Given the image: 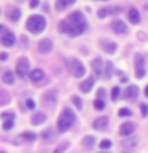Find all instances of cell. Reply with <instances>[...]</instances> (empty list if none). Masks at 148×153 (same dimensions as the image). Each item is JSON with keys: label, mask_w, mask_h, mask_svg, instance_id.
Segmentation results:
<instances>
[{"label": "cell", "mask_w": 148, "mask_h": 153, "mask_svg": "<svg viewBox=\"0 0 148 153\" xmlns=\"http://www.w3.org/2000/svg\"><path fill=\"white\" fill-rule=\"evenodd\" d=\"M27 30H30L32 33H40L43 29L46 27V19L40 16V14H33L27 19V24H26Z\"/></svg>", "instance_id": "3957f363"}, {"label": "cell", "mask_w": 148, "mask_h": 153, "mask_svg": "<svg viewBox=\"0 0 148 153\" xmlns=\"http://www.w3.org/2000/svg\"><path fill=\"white\" fill-rule=\"evenodd\" d=\"M41 139H43V140H46V142H51V140H53V131L43 132V134H41Z\"/></svg>", "instance_id": "4dcf8cb0"}, {"label": "cell", "mask_w": 148, "mask_h": 153, "mask_svg": "<svg viewBox=\"0 0 148 153\" xmlns=\"http://www.w3.org/2000/svg\"><path fill=\"white\" fill-rule=\"evenodd\" d=\"M7 54H5V53H2V54H0V61H7Z\"/></svg>", "instance_id": "60d3db41"}, {"label": "cell", "mask_w": 148, "mask_h": 153, "mask_svg": "<svg viewBox=\"0 0 148 153\" xmlns=\"http://www.w3.org/2000/svg\"><path fill=\"white\" fill-rule=\"evenodd\" d=\"M102 153H107V152H102Z\"/></svg>", "instance_id": "f6af8a7d"}, {"label": "cell", "mask_w": 148, "mask_h": 153, "mask_svg": "<svg viewBox=\"0 0 148 153\" xmlns=\"http://www.w3.org/2000/svg\"><path fill=\"white\" fill-rule=\"evenodd\" d=\"M140 110H142V113H143V115H147V113H148V107H147L145 104H142V105H140Z\"/></svg>", "instance_id": "f35d334b"}, {"label": "cell", "mask_w": 148, "mask_h": 153, "mask_svg": "<svg viewBox=\"0 0 148 153\" xmlns=\"http://www.w3.org/2000/svg\"><path fill=\"white\" fill-rule=\"evenodd\" d=\"M138 37H140V40H147V35H143V33H138Z\"/></svg>", "instance_id": "b9f144b4"}, {"label": "cell", "mask_w": 148, "mask_h": 153, "mask_svg": "<svg viewBox=\"0 0 148 153\" xmlns=\"http://www.w3.org/2000/svg\"><path fill=\"white\" fill-rule=\"evenodd\" d=\"M3 30H5V27H3V26H0V32H3Z\"/></svg>", "instance_id": "ee69618b"}, {"label": "cell", "mask_w": 148, "mask_h": 153, "mask_svg": "<svg viewBox=\"0 0 148 153\" xmlns=\"http://www.w3.org/2000/svg\"><path fill=\"white\" fill-rule=\"evenodd\" d=\"M135 143H137L135 139H132V140H124V142H123V147H134Z\"/></svg>", "instance_id": "8d00e7d4"}, {"label": "cell", "mask_w": 148, "mask_h": 153, "mask_svg": "<svg viewBox=\"0 0 148 153\" xmlns=\"http://www.w3.org/2000/svg\"><path fill=\"white\" fill-rule=\"evenodd\" d=\"M10 102V94L5 89H0V105H7Z\"/></svg>", "instance_id": "603a6c76"}, {"label": "cell", "mask_w": 148, "mask_h": 153, "mask_svg": "<svg viewBox=\"0 0 148 153\" xmlns=\"http://www.w3.org/2000/svg\"><path fill=\"white\" fill-rule=\"evenodd\" d=\"M13 121L14 120H7V121H3V129L5 131H10V129L13 128Z\"/></svg>", "instance_id": "d6a6232c"}, {"label": "cell", "mask_w": 148, "mask_h": 153, "mask_svg": "<svg viewBox=\"0 0 148 153\" xmlns=\"http://www.w3.org/2000/svg\"><path fill=\"white\" fill-rule=\"evenodd\" d=\"M0 43H2L3 46H11L14 45V35L11 32H3L2 38H0Z\"/></svg>", "instance_id": "4fadbf2b"}, {"label": "cell", "mask_w": 148, "mask_h": 153, "mask_svg": "<svg viewBox=\"0 0 148 153\" xmlns=\"http://www.w3.org/2000/svg\"><path fill=\"white\" fill-rule=\"evenodd\" d=\"M145 96H147V97H148V86H147V88H145Z\"/></svg>", "instance_id": "7bdbcfd3"}, {"label": "cell", "mask_w": 148, "mask_h": 153, "mask_svg": "<svg viewBox=\"0 0 148 153\" xmlns=\"http://www.w3.org/2000/svg\"><path fill=\"white\" fill-rule=\"evenodd\" d=\"M94 76H91V78H88V80H84L83 81V83H81V86H80V88L81 89H83L84 91V93H89V91L91 89H92V85H94Z\"/></svg>", "instance_id": "ffe728a7"}, {"label": "cell", "mask_w": 148, "mask_h": 153, "mask_svg": "<svg viewBox=\"0 0 148 153\" xmlns=\"http://www.w3.org/2000/svg\"><path fill=\"white\" fill-rule=\"evenodd\" d=\"M8 18L11 19V21H18V19L21 18V11H19V10H16V8H13L11 13H8Z\"/></svg>", "instance_id": "d4e9b609"}, {"label": "cell", "mask_w": 148, "mask_h": 153, "mask_svg": "<svg viewBox=\"0 0 148 153\" xmlns=\"http://www.w3.org/2000/svg\"><path fill=\"white\" fill-rule=\"evenodd\" d=\"M99 45H100V48H102L104 51H107L108 54H113V53L116 51V43H113L110 40H105V38H100Z\"/></svg>", "instance_id": "ba28073f"}, {"label": "cell", "mask_w": 148, "mask_h": 153, "mask_svg": "<svg viewBox=\"0 0 148 153\" xmlns=\"http://www.w3.org/2000/svg\"><path fill=\"white\" fill-rule=\"evenodd\" d=\"M110 147H112V142H110L108 139H105V140H102V142H100V148H102V150H105V148L108 150Z\"/></svg>", "instance_id": "e575fe53"}, {"label": "cell", "mask_w": 148, "mask_h": 153, "mask_svg": "<svg viewBox=\"0 0 148 153\" xmlns=\"http://www.w3.org/2000/svg\"><path fill=\"white\" fill-rule=\"evenodd\" d=\"M121 10V7H112V8H100L97 16L99 18H105V16H110V14H113L115 11H119Z\"/></svg>", "instance_id": "2e32d148"}, {"label": "cell", "mask_w": 148, "mask_h": 153, "mask_svg": "<svg viewBox=\"0 0 148 153\" xmlns=\"http://www.w3.org/2000/svg\"><path fill=\"white\" fill-rule=\"evenodd\" d=\"M135 131V126H134L132 123H123L121 126H119V136H129V134H132Z\"/></svg>", "instance_id": "8fae6325"}, {"label": "cell", "mask_w": 148, "mask_h": 153, "mask_svg": "<svg viewBox=\"0 0 148 153\" xmlns=\"http://www.w3.org/2000/svg\"><path fill=\"white\" fill-rule=\"evenodd\" d=\"M134 64H135L137 78H143V75H145V57H143V54L137 53V54L134 56Z\"/></svg>", "instance_id": "5b68a950"}, {"label": "cell", "mask_w": 148, "mask_h": 153, "mask_svg": "<svg viewBox=\"0 0 148 153\" xmlns=\"http://www.w3.org/2000/svg\"><path fill=\"white\" fill-rule=\"evenodd\" d=\"M84 29H86V19L80 11L70 13L69 18L59 24V30L64 33H69L72 37H76L80 33H83Z\"/></svg>", "instance_id": "6da1fadb"}, {"label": "cell", "mask_w": 148, "mask_h": 153, "mask_svg": "<svg viewBox=\"0 0 148 153\" xmlns=\"http://www.w3.org/2000/svg\"><path fill=\"white\" fill-rule=\"evenodd\" d=\"M75 0H57L56 2V8L57 10H64L65 7H70V5H73Z\"/></svg>", "instance_id": "7402d4cb"}, {"label": "cell", "mask_w": 148, "mask_h": 153, "mask_svg": "<svg viewBox=\"0 0 148 153\" xmlns=\"http://www.w3.org/2000/svg\"><path fill=\"white\" fill-rule=\"evenodd\" d=\"M29 76H30V80H32V81H40L43 76H45V74H43V70L35 69V70H32V72H30V75H29Z\"/></svg>", "instance_id": "44dd1931"}, {"label": "cell", "mask_w": 148, "mask_h": 153, "mask_svg": "<svg viewBox=\"0 0 148 153\" xmlns=\"http://www.w3.org/2000/svg\"><path fill=\"white\" fill-rule=\"evenodd\" d=\"M56 99H57V94H56L54 89L46 91V93L41 96V100H43V104H45L46 107H53V105L56 104Z\"/></svg>", "instance_id": "52a82bcc"}, {"label": "cell", "mask_w": 148, "mask_h": 153, "mask_svg": "<svg viewBox=\"0 0 148 153\" xmlns=\"http://www.w3.org/2000/svg\"><path fill=\"white\" fill-rule=\"evenodd\" d=\"M118 115H119V117H131V110H129V108H119L118 110Z\"/></svg>", "instance_id": "1f68e13d"}, {"label": "cell", "mask_w": 148, "mask_h": 153, "mask_svg": "<svg viewBox=\"0 0 148 153\" xmlns=\"http://www.w3.org/2000/svg\"><path fill=\"white\" fill-rule=\"evenodd\" d=\"M72 102L75 104V107L78 108V110L83 108V102H81V99L78 97V96H73V97H72Z\"/></svg>", "instance_id": "83f0119b"}, {"label": "cell", "mask_w": 148, "mask_h": 153, "mask_svg": "<svg viewBox=\"0 0 148 153\" xmlns=\"http://www.w3.org/2000/svg\"><path fill=\"white\" fill-rule=\"evenodd\" d=\"M14 78H16V76H14V74H13V72H10V70H7L2 75V81H3L5 85H13L14 83Z\"/></svg>", "instance_id": "ac0fdd59"}, {"label": "cell", "mask_w": 148, "mask_h": 153, "mask_svg": "<svg viewBox=\"0 0 148 153\" xmlns=\"http://www.w3.org/2000/svg\"><path fill=\"white\" fill-rule=\"evenodd\" d=\"M91 65H92V74H94L92 76L94 78H99V76L102 75V61H100L99 57H95Z\"/></svg>", "instance_id": "7c38bea8"}, {"label": "cell", "mask_w": 148, "mask_h": 153, "mask_svg": "<svg viewBox=\"0 0 148 153\" xmlns=\"http://www.w3.org/2000/svg\"><path fill=\"white\" fill-rule=\"evenodd\" d=\"M94 108L104 110V108H105V102H104L102 99H95V100H94Z\"/></svg>", "instance_id": "f1b7e54d"}, {"label": "cell", "mask_w": 148, "mask_h": 153, "mask_svg": "<svg viewBox=\"0 0 148 153\" xmlns=\"http://www.w3.org/2000/svg\"><path fill=\"white\" fill-rule=\"evenodd\" d=\"M2 118H3V121H7V120H14V115L11 112H7V113H2Z\"/></svg>", "instance_id": "d590c367"}, {"label": "cell", "mask_w": 148, "mask_h": 153, "mask_svg": "<svg viewBox=\"0 0 148 153\" xmlns=\"http://www.w3.org/2000/svg\"><path fill=\"white\" fill-rule=\"evenodd\" d=\"M137 96H138V88L137 86H129V88L123 93L124 99H135Z\"/></svg>", "instance_id": "9a60e30c"}, {"label": "cell", "mask_w": 148, "mask_h": 153, "mask_svg": "<svg viewBox=\"0 0 148 153\" xmlns=\"http://www.w3.org/2000/svg\"><path fill=\"white\" fill-rule=\"evenodd\" d=\"M92 126L97 129V131H105L108 126V118L107 117H100L97 120H94V123H92Z\"/></svg>", "instance_id": "30bf717a"}, {"label": "cell", "mask_w": 148, "mask_h": 153, "mask_svg": "<svg viewBox=\"0 0 148 153\" xmlns=\"http://www.w3.org/2000/svg\"><path fill=\"white\" fill-rule=\"evenodd\" d=\"M94 140H95V139H94L92 136H86V137L83 139L84 148H88V150H89V148H92V147H94Z\"/></svg>", "instance_id": "cb8c5ba5"}, {"label": "cell", "mask_w": 148, "mask_h": 153, "mask_svg": "<svg viewBox=\"0 0 148 153\" xmlns=\"http://www.w3.org/2000/svg\"><path fill=\"white\" fill-rule=\"evenodd\" d=\"M118 97H119V88L115 86V88L112 89V100H116Z\"/></svg>", "instance_id": "836d02e7"}, {"label": "cell", "mask_w": 148, "mask_h": 153, "mask_svg": "<svg viewBox=\"0 0 148 153\" xmlns=\"http://www.w3.org/2000/svg\"><path fill=\"white\" fill-rule=\"evenodd\" d=\"M38 7V0H30V8H37Z\"/></svg>", "instance_id": "ab89813d"}, {"label": "cell", "mask_w": 148, "mask_h": 153, "mask_svg": "<svg viewBox=\"0 0 148 153\" xmlns=\"http://www.w3.org/2000/svg\"><path fill=\"white\" fill-rule=\"evenodd\" d=\"M112 29L116 33H126V30H127V27H126V24H124L121 19H116V21H113L112 22Z\"/></svg>", "instance_id": "5bb4252c"}, {"label": "cell", "mask_w": 148, "mask_h": 153, "mask_svg": "<svg viewBox=\"0 0 148 153\" xmlns=\"http://www.w3.org/2000/svg\"><path fill=\"white\" fill-rule=\"evenodd\" d=\"M127 18H129V21H131L132 24H137L138 21H140V14H138V11H137L135 8L129 10V13H127Z\"/></svg>", "instance_id": "d6986e66"}, {"label": "cell", "mask_w": 148, "mask_h": 153, "mask_svg": "<svg viewBox=\"0 0 148 153\" xmlns=\"http://www.w3.org/2000/svg\"><path fill=\"white\" fill-rule=\"evenodd\" d=\"M67 147H69V142H64V143H61V145L57 147L53 153H64V152L67 150Z\"/></svg>", "instance_id": "f546056e"}, {"label": "cell", "mask_w": 148, "mask_h": 153, "mask_svg": "<svg viewBox=\"0 0 148 153\" xmlns=\"http://www.w3.org/2000/svg\"><path fill=\"white\" fill-rule=\"evenodd\" d=\"M46 121V115L45 113H41V112H37V113H33L32 115V124H41V123H45Z\"/></svg>", "instance_id": "e0dca14e"}, {"label": "cell", "mask_w": 148, "mask_h": 153, "mask_svg": "<svg viewBox=\"0 0 148 153\" xmlns=\"http://www.w3.org/2000/svg\"><path fill=\"white\" fill-rule=\"evenodd\" d=\"M65 65H67V70H69L73 76H78V78H80V76H83L84 72H86L84 70V65L81 64L78 59H75V57H69Z\"/></svg>", "instance_id": "277c9868"}, {"label": "cell", "mask_w": 148, "mask_h": 153, "mask_svg": "<svg viewBox=\"0 0 148 153\" xmlns=\"http://www.w3.org/2000/svg\"><path fill=\"white\" fill-rule=\"evenodd\" d=\"M104 72H105V76H107V78H110V76H112V72H113V65H112V62H107V64H105Z\"/></svg>", "instance_id": "484cf974"}, {"label": "cell", "mask_w": 148, "mask_h": 153, "mask_svg": "<svg viewBox=\"0 0 148 153\" xmlns=\"http://www.w3.org/2000/svg\"><path fill=\"white\" fill-rule=\"evenodd\" d=\"M29 61L26 59V57H19L18 59V62H16V75L18 76H26V74H27V70H29Z\"/></svg>", "instance_id": "8992f818"}, {"label": "cell", "mask_w": 148, "mask_h": 153, "mask_svg": "<svg viewBox=\"0 0 148 153\" xmlns=\"http://www.w3.org/2000/svg\"><path fill=\"white\" fill-rule=\"evenodd\" d=\"M35 134H33V132H22L21 134V139H26V140L27 142H32V140H35Z\"/></svg>", "instance_id": "4316f807"}, {"label": "cell", "mask_w": 148, "mask_h": 153, "mask_svg": "<svg viewBox=\"0 0 148 153\" xmlns=\"http://www.w3.org/2000/svg\"><path fill=\"white\" fill-rule=\"evenodd\" d=\"M38 51L41 54H48L50 51H53V42L50 38H43V40L38 42Z\"/></svg>", "instance_id": "9c48e42d"}, {"label": "cell", "mask_w": 148, "mask_h": 153, "mask_svg": "<svg viewBox=\"0 0 148 153\" xmlns=\"http://www.w3.org/2000/svg\"><path fill=\"white\" fill-rule=\"evenodd\" d=\"M73 123H75L73 112H72L70 108H64L62 113L59 115V118H57V129H59L61 132H65L69 128H72Z\"/></svg>", "instance_id": "7a4b0ae2"}, {"label": "cell", "mask_w": 148, "mask_h": 153, "mask_svg": "<svg viewBox=\"0 0 148 153\" xmlns=\"http://www.w3.org/2000/svg\"><path fill=\"white\" fill-rule=\"evenodd\" d=\"M26 107L32 110L33 107H35V102H33V100H32V99H27V100H26Z\"/></svg>", "instance_id": "74e56055"}]
</instances>
